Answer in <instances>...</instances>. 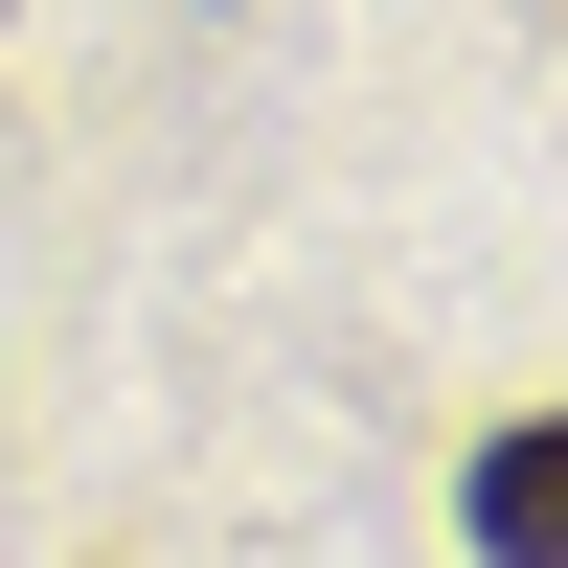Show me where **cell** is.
<instances>
[{
	"instance_id": "cell-1",
	"label": "cell",
	"mask_w": 568,
	"mask_h": 568,
	"mask_svg": "<svg viewBox=\"0 0 568 568\" xmlns=\"http://www.w3.org/2000/svg\"><path fill=\"white\" fill-rule=\"evenodd\" d=\"M455 500H478V568H568V409H546V433H478Z\"/></svg>"
}]
</instances>
